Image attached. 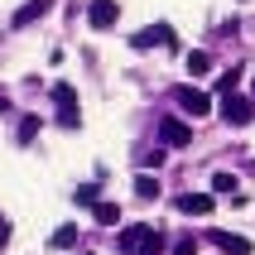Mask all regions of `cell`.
<instances>
[{
    "label": "cell",
    "mask_w": 255,
    "mask_h": 255,
    "mask_svg": "<svg viewBox=\"0 0 255 255\" xmlns=\"http://www.w3.org/2000/svg\"><path fill=\"white\" fill-rule=\"evenodd\" d=\"M236 82H241V68H227L222 77H217V92H222V97H231V92H236Z\"/></svg>",
    "instance_id": "cell-17"
},
{
    "label": "cell",
    "mask_w": 255,
    "mask_h": 255,
    "mask_svg": "<svg viewBox=\"0 0 255 255\" xmlns=\"http://www.w3.org/2000/svg\"><path fill=\"white\" fill-rule=\"evenodd\" d=\"M130 43H135V48H154V43H164V48H178V39H173V29H169V24H149V29H140Z\"/></svg>",
    "instance_id": "cell-7"
},
{
    "label": "cell",
    "mask_w": 255,
    "mask_h": 255,
    "mask_svg": "<svg viewBox=\"0 0 255 255\" xmlns=\"http://www.w3.org/2000/svg\"><path fill=\"white\" fill-rule=\"evenodd\" d=\"M173 255H198V241H193V236H183V241L173 246Z\"/></svg>",
    "instance_id": "cell-19"
},
{
    "label": "cell",
    "mask_w": 255,
    "mask_h": 255,
    "mask_svg": "<svg viewBox=\"0 0 255 255\" xmlns=\"http://www.w3.org/2000/svg\"><path fill=\"white\" fill-rule=\"evenodd\" d=\"M178 212L207 217V212H212V193H183V198H178Z\"/></svg>",
    "instance_id": "cell-9"
},
{
    "label": "cell",
    "mask_w": 255,
    "mask_h": 255,
    "mask_svg": "<svg viewBox=\"0 0 255 255\" xmlns=\"http://www.w3.org/2000/svg\"><path fill=\"white\" fill-rule=\"evenodd\" d=\"M116 19H121V5H116V0H92V5H87V24L92 29H111Z\"/></svg>",
    "instance_id": "cell-6"
},
{
    "label": "cell",
    "mask_w": 255,
    "mask_h": 255,
    "mask_svg": "<svg viewBox=\"0 0 255 255\" xmlns=\"http://www.w3.org/2000/svg\"><path fill=\"white\" fill-rule=\"evenodd\" d=\"M48 10H53V0H29V5H19V10L10 14V24H14V29H24V24H34V19H43Z\"/></svg>",
    "instance_id": "cell-8"
},
{
    "label": "cell",
    "mask_w": 255,
    "mask_h": 255,
    "mask_svg": "<svg viewBox=\"0 0 255 255\" xmlns=\"http://www.w3.org/2000/svg\"><path fill=\"white\" fill-rule=\"evenodd\" d=\"M121 251H126V255H154V251H164V231L135 222V227L121 231Z\"/></svg>",
    "instance_id": "cell-1"
},
{
    "label": "cell",
    "mask_w": 255,
    "mask_h": 255,
    "mask_svg": "<svg viewBox=\"0 0 255 255\" xmlns=\"http://www.w3.org/2000/svg\"><path fill=\"white\" fill-rule=\"evenodd\" d=\"M159 140L169 144V149H188V144H193V130H188L178 116H164V121H159Z\"/></svg>",
    "instance_id": "cell-4"
},
{
    "label": "cell",
    "mask_w": 255,
    "mask_h": 255,
    "mask_svg": "<svg viewBox=\"0 0 255 255\" xmlns=\"http://www.w3.org/2000/svg\"><path fill=\"white\" fill-rule=\"evenodd\" d=\"M173 101H178V111H188V116H207V111H212V97L198 92V87H178Z\"/></svg>",
    "instance_id": "cell-5"
},
{
    "label": "cell",
    "mask_w": 255,
    "mask_h": 255,
    "mask_svg": "<svg viewBox=\"0 0 255 255\" xmlns=\"http://www.w3.org/2000/svg\"><path fill=\"white\" fill-rule=\"evenodd\" d=\"M212 241L222 246L227 255H251V241H246V236H231V231H212Z\"/></svg>",
    "instance_id": "cell-10"
},
{
    "label": "cell",
    "mask_w": 255,
    "mask_h": 255,
    "mask_svg": "<svg viewBox=\"0 0 255 255\" xmlns=\"http://www.w3.org/2000/svg\"><path fill=\"white\" fill-rule=\"evenodd\" d=\"M53 246H58V251H72V246H77V227H72V222H68V227H58L53 231Z\"/></svg>",
    "instance_id": "cell-16"
},
{
    "label": "cell",
    "mask_w": 255,
    "mask_h": 255,
    "mask_svg": "<svg viewBox=\"0 0 255 255\" xmlns=\"http://www.w3.org/2000/svg\"><path fill=\"white\" fill-rule=\"evenodd\" d=\"M72 202H82V207H97V183H82L72 193Z\"/></svg>",
    "instance_id": "cell-18"
},
{
    "label": "cell",
    "mask_w": 255,
    "mask_h": 255,
    "mask_svg": "<svg viewBox=\"0 0 255 255\" xmlns=\"http://www.w3.org/2000/svg\"><path fill=\"white\" fill-rule=\"evenodd\" d=\"M39 130H43V121H39V116H24V121H19V130H14V140H19V144H29L34 135H39Z\"/></svg>",
    "instance_id": "cell-13"
},
{
    "label": "cell",
    "mask_w": 255,
    "mask_h": 255,
    "mask_svg": "<svg viewBox=\"0 0 255 255\" xmlns=\"http://www.w3.org/2000/svg\"><path fill=\"white\" fill-rule=\"evenodd\" d=\"M236 188H241V183H236V173H212V193H227L231 202H241V193H236Z\"/></svg>",
    "instance_id": "cell-11"
},
{
    "label": "cell",
    "mask_w": 255,
    "mask_h": 255,
    "mask_svg": "<svg viewBox=\"0 0 255 255\" xmlns=\"http://www.w3.org/2000/svg\"><path fill=\"white\" fill-rule=\"evenodd\" d=\"M82 255H92V251H82Z\"/></svg>",
    "instance_id": "cell-23"
},
{
    "label": "cell",
    "mask_w": 255,
    "mask_h": 255,
    "mask_svg": "<svg viewBox=\"0 0 255 255\" xmlns=\"http://www.w3.org/2000/svg\"><path fill=\"white\" fill-rule=\"evenodd\" d=\"M251 116H255V101L251 97H241V92L222 97V121H227V126H251Z\"/></svg>",
    "instance_id": "cell-3"
},
{
    "label": "cell",
    "mask_w": 255,
    "mask_h": 255,
    "mask_svg": "<svg viewBox=\"0 0 255 255\" xmlns=\"http://www.w3.org/2000/svg\"><path fill=\"white\" fill-rule=\"evenodd\" d=\"M135 193H140L144 202H154V198H159V178H149V173H140V178H135Z\"/></svg>",
    "instance_id": "cell-15"
},
{
    "label": "cell",
    "mask_w": 255,
    "mask_h": 255,
    "mask_svg": "<svg viewBox=\"0 0 255 255\" xmlns=\"http://www.w3.org/2000/svg\"><path fill=\"white\" fill-rule=\"evenodd\" d=\"M10 241V222H0V246Z\"/></svg>",
    "instance_id": "cell-21"
},
{
    "label": "cell",
    "mask_w": 255,
    "mask_h": 255,
    "mask_svg": "<svg viewBox=\"0 0 255 255\" xmlns=\"http://www.w3.org/2000/svg\"><path fill=\"white\" fill-rule=\"evenodd\" d=\"M5 106H10V97H5V92H0V111H5Z\"/></svg>",
    "instance_id": "cell-22"
},
{
    "label": "cell",
    "mask_w": 255,
    "mask_h": 255,
    "mask_svg": "<svg viewBox=\"0 0 255 255\" xmlns=\"http://www.w3.org/2000/svg\"><path fill=\"white\" fill-rule=\"evenodd\" d=\"M188 72H193V77H207V72H212V53H188Z\"/></svg>",
    "instance_id": "cell-14"
},
{
    "label": "cell",
    "mask_w": 255,
    "mask_h": 255,
    "mask_svg": "<svg viewBox=\"0 0 255 255\" xmlns=\"http://www.w3.org/2000/svg\"><path fill=\"white\" fill-rule=\"evenodd\" d=\"M140 164H144V169H159V164H164V149H154V154H140Z\"/></svg>",
    "instance_id": "cell-20"
},
{
    "label": "cell",
    "mask_w": 255,
    "mask_h": 255,
    "mask_svg": "<svg viewBox=\"0 0 255 255\" xmlns=\"http://www.w3.org/2000/svg\"><path fill=\"white\" fill-rule=\"evenodd\" d=\"M92 217H97V227H116V222H121V207H116V202H97Z\"/></svg>",
    "instance_id": "cell-12"
},
{
    "label": "cell",
    "mask_w": 255,
    "mask_h": 255,
    "mask_svg": "<svg viewBox=\"0 0 255 255\" xmlns=\"http://www.w3.org/2000/svg\"><path fill=\"white\" fill-rule=\"evenodd\" d=\"M53 106H58V126H68V130L82 126V111H77V87H72V82H53Z\"/></svg>",
    "instance_id": "cell-2"
}]
</instances>
